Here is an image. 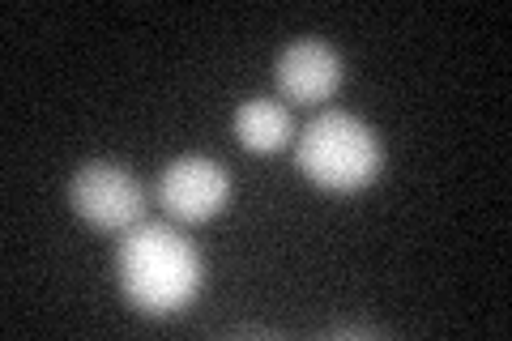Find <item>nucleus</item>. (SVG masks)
<instances>
[{"instance_id":"1","label":"nucleus","mask_w":512,"mask_h":341,"mask_svg":"<svg viewBox=\"0 0 512 341\" xmlns=\"http://www.w3.org/2000/svg\"><path fill=\"white\" fill-rule=\"evenodd\" d=\"M124 299L146 316H175L197 303L205 265L197 243L184 239L171 222H137L124 231L116 252Z\"/></svg>"},{"instance_id":"3","label":"nucleus","mask_w":512,"mask_h":341,"mask_svg":"<svg viewBox=\"0 0 512 341\" xmlns=\"http://www.w3.org/2000/svg\"><path fill=\"white\" fill-rule=\"evenodd\" d=\"M69 201L77 218L90 222L94 231H116V235L133 231L141 214H146V188L120 162H86L69 184Z\"/></svg>"},{"instance_id":"6","label":"nucleus","mask_w":512,"mask_h":341,"mask_svg":"<svg viewBox=\"0 0 512 341\" xmlns=\"http://www.w3.org/2000/svg\"><path fill=\"white\" fill-rule=\"evenodd\" d=\"M231 128H235L239 145L252 150V154H278L295 137L291 111H286L278 99H248V103H239Z\"/></svg>"},{"instance_id":"2","label":"nucleus","mask_w":512,"mask_h":341,"mask_svg":"<svg viewBox=\"0 0 512 341\" xmlns=\"http://www.w3.org/2000/svg\"><path fill=\"white\" fill-rule=\"evenodd\" d=\"M295 167L325 192H359L380 175L384 150L372 124L350 111H320L295 137Z\"/></svg>"},{"instance_id":"5","label":"nucleus","mask_w":512,"mask_h":341,"mask_svg":"<svg viewBox=\"0 0 512 341\" xmlns=\"http://www.w3.org/2000/svg\"><path fill=\"white\" fill-rule=\"evenodd\" d=\"M278 90H282V99H291V103H325L333 99V94L342 90V56L333 52L329 43H320V39H299L291 43L286 52L278 56Z\"/></svg>"},{"instance_id":"4","label":"nucleus","mask_w":512,"mask_h":341,"mask_svg":"<svg viewBox=\"0 0 512 341\" xmlns=\"http://www.w3.org/2000/svg\"><path fill=\"white\" fill-rule=\"evenodd\" d=\"M154 201L163 205L171 222H210L231 201V175L210 154H184L163 167Z\"/></svg>"}]
</instances>
